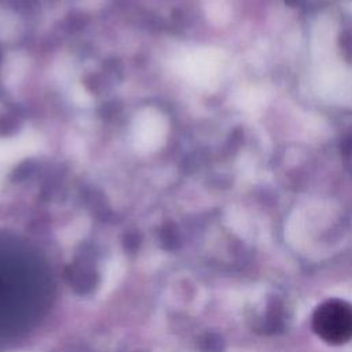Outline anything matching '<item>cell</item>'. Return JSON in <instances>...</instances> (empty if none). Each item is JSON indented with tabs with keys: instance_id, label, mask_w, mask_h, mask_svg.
I'll return each mask as SVG.
<instances>
[{
	"instance_id": "6da1fadb",
	"label": "cell",
	"mask_w": 352,
	"mask_h": 352,
	"mask_svg": "<svg viewBox=\"0 0 352 352\" xmlns=\"http://www.w3.org/2000/svg\"><path fill=\"white\" fill-rule=\"evenodd\" d=\"M315 334L327 344L341 345L352 338V305L340 298L319 304L312 314Z\"/></svg>"
},
{
	"instance_id": "7a4b0ae2",
	"label": "cell",
	"mask_w": 352,
	"mask_h": 352,
	"mask_svg": "<svg viewBox=\"0 0 352 352\" xmlns=\"http://www.w3.org/2000/svg\"><path fill=\"white\" fill-rule=\"evenodd\" d=\"M124 274V264L120 258H114L106 272H104V276H103V283H102V292L100 294H107L111 292V289L118 283V280L121 279Z\"/></svg>"
}]
</instances>
